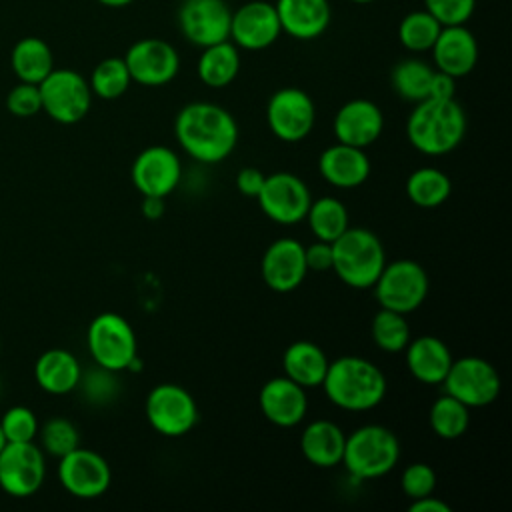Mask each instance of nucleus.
Instances as JSON below:
<instances>
[{
	"mask_svg": "<svg viewBox=\"0 0 512 512\" xmlns=\"http://www.w3.org/2000/svg\"><path fill=\"white\" fill-rule=\"evenodd\" d=\"M454 94H456V78L440 70H434L428 98H454Z\"/></svg>",
	"mask_w": 512,
	"mask_h": 512,
	"instance_id": "obj_46",
	"label": "nucleus"
},
{
	"mask_svg": "<svg viewBox=\"0 0 512 512\" xmlns=\"http://www.w3.org/2000/svg\"><path fill=\"white\" fill-rule=\"evenodd\" d=\"M80 376L82 366L78 358L66 348H50L36 358L34 380L48 394L62 396L76 390Z\"/></svg>",
	"mask_w": 512,
	"mask_h": 512,
	"instance_id": "obj_27",
	"label": "nucleus"
},
{
	"mask_svg": "<svg viewBox=\"0 0 512 512\" xmlns=\"http://www.w3.org/2000/svg\"><path fill=\"white\" fill-rule=\"evenodd\" d=\"M400 486H402V492L410 498V500H416L420 496H426V494H432L436 490V472L430 464L426 462H414V464H408L404 470H402V476H400Z\"/></svg>",
	"mask_w": 512,
	"mask_h": 512,
	"instance_id": "obj_41",
	"label": "nucleus"
},
{
	"mask_svg": "<svg viewBox=\"0 0 512 512\" xmlns=\"http://www.w3.org/2000/svg\"><path fill=\"white\" fill-rule=\"evenodd\" d=\"M10 64L20 82L40 84L54 70V56L42 38L26 36L14 44Z\"/></svg>",
	"mask_w": 512,
	"mask_h": 512,
	"instance_id": "obj_30",
	"label": "nucleus"
},
{
	"mask_svg": "<svg viewBox=\"0 0 512 512\" xmlns=\"http://www.w3.org/2000/svg\"><path fill=\"white\" fill-rule=\"evenodd\" d=\"M142 214L148 220H158L164 214V198H160V196H142Z\"/></svg>",
	"mask_w": 512,
	"mask_h": 512,
	"instance_id": "obj_48",
	"label": "nucleus"
},
{
	"mask_svg": "<svg viewBox=\"0 0 512 512\" xmlns=\"http://www.w3.org/2000/svg\"><path fill=\"white\" fill-rule=\"evenodd\" d=\"M452 194V182L446 172L434 166H422L406 178L408 200L424 210L442 206Z\"/></svg>",
	"mask_w": 512,
	"mask_h": 512,
	"instance_id": "obj_31",
	"label": "nucleus"
},
{
	"mask_svg": "<svg viewBox=\"0 0 512 512\" xmlns=\"http://www.w3.org/2000/svg\"><path fill=\"white\" fill-rule=\"evenodd\" d=\"M6 446V438H4V432H2V428H0V450Z\"/></svg>",
	"mask_w": 512,
	"mask_h": 512,
	"instance_id": "obj_50",
	"label": "nucleus"
},
{
	"mask_svg": "<svg viewBox=\"0 0 512 512\" xmlns=\"http://www.w3.org/2000/svg\"><path fill=\"white\" fill-rule=\"evenodd\" d=\"M400 460L398 436L380 424H366L346 436L342 464L356 480L386 476Z\"/></svg>",
	"mask_w": 512,
	"mask_h": 512,
	"instance_id": "obj_5",
	"label": "nucleus"
},
{
	"mask_svg": "<svg viewBox=\"0 0 512 512\" xmlns=\"http://www.w3.org/2000/svg\"><path fill=\"white\" fill-rule=\"evenodd\" d=\"M96 2L102 6H108V8H124L128 4H132L134 0H96Z\"/></svg>",
	"mask_w": 512,
	"mask_h": 512,
	"instance_id": "obj_49",
	"label": "nucleus"
},
{
	"mask_svg": "<svg viewBox=\"0 0 512 512\" xmlns=\"http://www.w3.org/2000/svg\"><path fill=\"white\" fill-rule=\"evenodd\" d=\"M202 84L208 88H224L232 84L240 72V50L232 40H224L202 48L196 64Z\"/></svg>",
	"mask_w": 512,
	"mask_h": 512,
	"instance_id": "obj_29",
	"label": "nucleus"
},
{
	"mask_svg": "<svg viewBox=\"0 0 512 512\" xmlns=\"http://www.w3.org/2000/svg\"><path fill=\"white\" fill-rule=\"evenodd\" d=\"M304 220L308 222L314 238L324 242H334L350 226L344 202L334 196H322L318 200H312Z\"/></svg>",
	"mask_w": 512,
	"mask_h": 512,
	"instance_id": "obj_32",
	"label": "nucleus"
},
{
	"mask_svg": "<svg viewBox=\"0 0 512 512\" xmlns=\"http://www.w3.org/2000/svg\"><path fill=\"white\" fill-rule=\"evenodd\" d=\"M260 274L272 292L286 294L296 290L308 274L304 244L288 236L274 240L262 254Z\"/></svg>",
	"mask_w": 512,
	"mask_h": 512,
	"instance_id": "obj_19",
	"label": "nucleus"
},
{
	"mask_svg": "<svg viewBox=\"0 0 512 512\" xmlns=\"http://www.w3.org/2000/svg\"><path fill=\"white\" fill-rule=\"evenodd\" d=\"M130 178L142 196L166 198L182 180V162L172 148L152 144L134 158Z\"/></svg>",
	"mask_w": 512,
	"mask_h": 512,
	"instance_id": "obj_17",
	"label": "nucleus"
},
{
	"mask_svg": "<svg viewBox=\"0 0 512 512\" xmlns=\"http://www.w3.org/2000/svg\"><path fill=\"white\" fill-rule=\"evenodd\" d=\"M406 354V368L422 384L436 386L442 384L444 376L450 370L452 364V352L448 344L432 334H422L416 336L404 348Z\"/></svg>",
	"mask_w": 512,
	"mask_h": 512,
	"instance_id": "obj_25",
	"label": "nucleus"
},
{
	"mask_svg": "<svg viewBox=\"0 0 512 512\" xmlns=\"http://www.w3.org/2000/svg\"><path fill=\"white\" fill-rule=\"evenodd\" d=\"M346 434L332 420H312L300 434L302 456L316 468H334L342 464Z\"/></svg>",
	"mask_w": 512,
	"mask_h": 512,
	"instance_id": "obj_26",
	"label": "nucleus"
},
{
	"mask_svg": "<svg viewBox=\"0 0 512 512\" xmlns=\"http://www.w3.org/2000/svg\"><path fill=\"white\" fill-rule=\"evenodd\" d=\"M282 34L274 4L266 0H250L232 12L230 40L242 50L270 48Z\"/></svg>",
	"mask_w": 512,
	"mask_h": 512,
	"instance_id": "obj_18",
	"label": "nucleus"
},
{
	"mask_svg": "<svg viewBox=\"0 0 512 512\" xmlns=\"http://www.w3.org/2000/svg\"><path fill=\"white\" fill-rule=\"evenodd\" d=\"M440 30L442 24L430 12H426L424 8L412 10L398 24V40L408 52L422 54L430 52Z\"/></svg>",
	"mask_w": 512,
	"mask_h": 512,
	"instance_id": "obj_35",
	"label": "nucleus"
},
{
	"mask_svg": "<svg viewBox=\"0 0 512 512\" xmlns=\"http://www.w3.org/2000/svg\"><path fill=\"white\" fill-rule=\"evenodd\" d=\"M428 422L438 438L456 440L464 436L470 426V408L444 392L432 402Z\"/></svg>",
	"mask_w": 512,
	"mask_h": 512,
	"instance_id": "obj_34",
	"label": "nucleus"
},
{
	"mask_svg": "<svg viewBox=\"0 0 512 512\" xmlns=\"http://www.w3.org/2000/svg\"><path fill=\"white\" fill-rule=\"evenodd\" d=\"M230 18L226 0H182L178 8V28L198 48L230 40Z\"/></svg>",
	"mask_w": 512,
	"mask_h": 512,
	"instance_id": "obj_16",
	"label": "nucleus"
},
{
	"mask_svg": "<svg viewBox=\"0 0 512 512\" xmlns=\"http://www.w3.org/2000/svg\"><path fill=\"white\" fill-rule=\"evenodd\" d=\"M320 176L334 188H356L370 176V160L364 148L336 142L322 150L318 158Z\"/></svg>",
	"mask_w": 512,
	"mask_h": 512,
	"instance_id": "obj_23",
	"label": "nucleus"
},
{
	"mask_svg": "<svg viewBox=\"0 0 512 512\" xmlns=\"http://www.w3.org/2000/svg\"><path fill=\"white\" fill-rule=\"evenodd\" d=\"M444 392L460 400L468 408H484L498 400L502 378L494 364L480 356H464L452 360L442 380Z\"/></svg>",
	"mask_w": 512,
	"mask_h": 512,
	"instance_id": "obj_10",
	"label": "nucleus"
},
{
	"mask_svg": "<svg viewBox=\"0 0 512 512\" xmlns=\"http://www.w3.org/2000/svg\"><path fill=\"white\" fill-rule=\"evenodd\" d=\"M0 352H2V338H0Z\"/></svg>",
	"mask_w": 512,
	"mask_h": 512,
	"instance_id": "obj_52",
	"label": "nucleus"
},
{
	"mask_svg": "<svg viewBox=\"0 0 512 512\" xmlns=\"http://www.w3.org/2000/svg\"><path fill=\"white\" fill-rule=\"evenodd\" d=\"M46 478L44 450L32 442H6L0 450V488L12 498H28Z\"/></svg>",
	"mask_w": 512,
	"mask_h": 512,
	"instance_id": "obj_11",
	"label": "nucleus"
},
{
	"mask_svg": "<svg viewBox=\"0 0 512 512\" xmlns=\"http://www.w3.org/2000/svg\"><path fill=\"white\" fill-rule=\"evenodd\" d=\"M320 386L330 404L346 412H366L376 408L388 390L384 372L362 356H340L334 362H328Z\"/></svg>",
	"mask_w": 512,
	"mask_h": 512,
	"instance_id": "obj_3",
	"label": "nucleus"
},
{
	"mask_svg": "<svg viewBox=\"0 0 512 512\" xmlns=\"http://www.w3.org/2000/svg\"><path fill=\"white\" fill-rule=\"evenodd\" d=\"M258 406L262 416L278 428L298 426L308 412L306 388L286 376L270 378L258 392Z\"/></svg>",
	"mask_w": 512,
	"mask_h": 512,
	"instance_id": "obj_20",
	"label": "nucleus"
},
{
	"mask_svg": "<svg viewBox=\"0 0 512 512\" xmlns=\"http://www.w3.org/2000/svg\"><path fill=\"white\" fill-rule=\"evenodd\" d=\"M332 130L338 142L366 150L384 130V114L376 102L368 98H352L338 108Z\"/></svg>",
	"mask_w": 512,
	"mask_h": 512,
	"instance_id": "obj_21",
	"label": "nucleus"
},
{
	"mask_svg": "<svg viewBox=\"0 0 512 512\" xmlns=\"http://www.w3.org/2000/svg\"><path fill=\"white\" fill-rule=\"evenodd\" d=\"M328 362L324 350L310 340H296L282 354L284 376L306 390L322 384Z\"/></svg>",
	"mask_w": 512,
	"mask_h": 512,
	"instance_id": "obj_28",
	"label": "nucleus"
},
{
	"mask_svg": "<svg viewBox=\"0 0 512 512\" xmlns=\"http://www.w3.org/2000/svg\"><path fill=\"white\" fill-rule=\"evenodd\" d=\"M78 388H82L84 396L94 404L110 402L116 398V392H118L116 372H110L102 366H94V370H90L88 374L82 372Z\"/></svg>",
	"mask_w": 512,
	"mask_h": 512,
	"instance_id": "obj_40",
	"label": "nucleus"
},
{
	"mask_svg": "<svg viewBox=\"0 0 512 512\" xmlns=\"http://www.w3.org/2000/svg\"><path fill=\"white\" fill-rule=\"evenodd\" d=\"M466 126V112L456 98H424L406 120V138L420 154L444 156L462 144Z\"/></svg>",
	"mask_w": 512,
	"mask_h": 512,
	"instance_id": "obj_2",
	"label": "nucleus"
},
{
	"mask_svg": "<svg viewBox=\"0 0 512 512\" xmlns=\"http://www.w3.org/2000/svg\"><path fill=\"white\" fill-rule=\"evenodd\" d=\"M384 264V244L368 228L348 226L332 242V270L350 288H372Z\"/></svg>",
	"mask_w": 512,
	"mask_h": 512,
	"instance_id": "obj_4",
	"label": "nucleus"
},
{
	"mask_svg": "<svg viewBox=\"0 0 512 512\" xmlns=\"http://www.w3.org/2000/svg\"><path fill=\"white\" fill-rule=\"evenodd\" d=\"M266 174L254 166H246L242 170H238L236 174V188L240 194L248 196V198H256L258 192L262 190Z\"/></svg>",
	"mask_w": 512,
	"mask_h": 512,
	"instance_id": "obj_45",
	"label": "nucleus"
},
{
	"mask_svg": "<svg viewBox=\"0 0 512 512\" xmlns=\"http://www.w3.org/2000/svg\"><path fill=\"white\" fill-rule=\"evenodd\" d=\"M428 274L410 258L386 262L372 290L380 308L410 314L422 306L428 296Z\"/></svg>",
	"mask_w": 512,
	"mask_h": 512,
	"instance_id": "obj_7",
	"label": "nucleus"
},
{
	"mask_svg": "<svg viewBox=\"0 0 512 512\" xmlns=\"http://www.w3.org/2000/svg\"><path fill=\"white\" fill-rule=\"evenodd\" d=\"M6 108L18 118L36 116L42 110V98L38 84L18 82L6 96Z\"/></svg>",
	"mask_w": 512,
	"mask_h": 512,
	"instance_id": "obj_43",
	"label": "nucleus"
},
{
	"mask_svg": "<svg viewBox=\"0 0 512 512\" xmlns=\"http://www.w3.org/2000/svg\"><path fill=\"white\" fill-rule=\"evenodd\" d=\"M434 70L428 62L420 60V58H406L400 60L392 72H390V84L392 90L408 102H420L424 98H428L430 94V84H432V76Z\"/></svg>",
	"mask_w": 512,
	"mask_h": 512,
	"instance_id": "obj_33",
	"label": "nucleus"
},
{
	"mask_svg": "<svg viewBox=\"0 0 512 512\" xmlns=\"http://www.w3.org/2000/svg\"><path fill=\"white\" fill-rule=\"evenodd\" d=\"M430 52L436 70L452 78H462L474 70L480 48L476 36L464 24H456L442 26Z\"/></svg>",
	"mask_w": 512,
	"mask_h": 512,
	"instance_id": "obj_22",
	"label": "nucleus"
},
{
	"mask_svg": "<svg viewBox=\"0 0 512 512\" xmlns=\"http://www.w3.org/2000/svg\"><path fill=\"white\" fill-rule=\"evenodd\" d=\"M280 28L294 40H314L330 24L332 10L328 0H276Z\"/></svg>",
	"mask_w": 512,
	"mask_h": 512,
	"instance_id": "obj_24",
	"label": "nucleus"
},
{
	"mask_svg": "<svg viewBox=\"0 0 512 512\" xmlns=\"http://www.w3.org/2000/svg\"><path fill=\"white\" fill-rule=\"evenodd\" d=\"M476 8V0H424V10L430 12L442 26L466 24Z\"/></svg>",
	"mask_w": 512,
	"mask_h": 512,
	"instance_id": "obj_42",
	"label": "nucleus"
},
{
	"mask_svg": "<svg viewBox=\"0 0 512 512\" xmlns=\"http://www.w3.org/2000/svg\"><path fill=\"white\" fill-rule=\"evenodd\" d=\"M174 136L196 162L218 164L234 152L238 124L226 108L214 102H190L176 114Z\"/></svg>",
	"mask_w": 512,
	"mask_h": 512,
	"instance_id": "obj_1",
	"label": "nucleus"
},
{
	"mask_svg": "<svg viewBox=\"0 0 512 512\" xmlns=\"http://www.w3.org/2000/svg\"><path fill=\"white\" fill-rule=\"evenodd\" d=\"M86 346L96 366L110 372L128 370L138 356V342L130 322L116 312L94 316L86 330Z\"/></svg>",
	"mask_w": 512,
	"mask_h": 512,
	"instance_id": "obj_6",
	"label": "nucleus"
},
{
	"mask_svg": "<svg viewBox=\"0 0 512 512\" xmlns=\"http://www.w3.org/2000/svg\"><path fill=\"white\" fill-rule=\"evenodd\" d=\"M304 258H306V266L308 272H326L332 270V242H324V240H316L308 246H304Z\"/></svg>",
	"mask_w": 512,
	"mask_h": 512,
	"instance_id": "obj_44",
	"label": "nucleus"
},
{
	"mask_svg": "<svg viewBox=\"0 0 512 512\" xmlns=\"http://www.w3.org/2000/svg\"><path fill=\"white\" fill-rule=\"evenodd\" d=\"M452 508L448 506V502L440 500L432 494H426V496H420L416 500H412L410 504V512H450Z\"/></svg>",
	"mask_w": 512,
	"mask_h": 512,
	"instance_id": "obj_47",
	"label": "nucleus"
},
{
	"mask_svg": "<svg viewBox=\"0 0 512 512\" xmlns=\"http://www.w3.org/2000/svg\"><path fill=\"white\" fill-rule=\"evenodd\" d=\"M370 332L374 344L388 354L404 352L406 344L410 342V324L406 320V314L388 308H380L374 314Z\"/></svg>",
	"mask_w": 512,
	"mask_h": 512,
	"instance_id": "obj_37",
	"label": "nucleus"
},
{
	"mask_svg": "<svg viewBox=\"0 0 512 512\" xmlns=\"http://www.w3.org/2000/svg\"><path fill=\"white\" fill-rule=\"evenodd\" d=\"M58 480L68 494L92 500L110 488L112 470L102 454L78 446L58 458Z\"/></svg>",
	"mask_w": 512,
	"mask_h": 512,
	"instance_id": "obj_15",
	"label": "nucleus"
},
{
	"mask_svg": "<svg viewBox=\"0 0 512 512\" xmlns=\"http://www.w3.org/2000/svg\"><path fill=\"white\" fill-rule=\"evenodd\" d=\"M132 82L148 88L170 84L180 72L178 50L162 38H142L122 56Z\"/></svg>",
	"mask_w": 512,
	"mask_h": 512,
	"instance_id": "obj_14",
	"label": "nucleus"
},
{
	"mask_svg": "<svg viewBox=\"0 0 512 512\" xmlns=\"http://www.w3.org/2000/svg\"><path fill=\"white\" fill-rule=\"evenodd\" d=\"M350 2H354V4H370L374 0H350Z\"/></svg>",
	"mask_w": 512,
	"mask_h": 512,
	"instance_id": "obj_51",
	"label": "nucleus"
},
{
	"mask_svg": "<svg viewBox=\"0 0 512 512\" xmlns=\"http://www.w3.org/2000/svg\"><path fill=\"white\" fill-rule=\"evenodd\" d=\"M88 84H90L92 96H98L102 100H116L122 94H126V90L132 84V78H130L124 58L110 56V58L100 60L94 66V70L88 78Z\"/></svg>",
	"mask_w": 512,
	"mask_h": 512,
	"instance_id": "obj_36",
	"label": "nucleus"
},
{
	"mask_svg": "<svg viewBox=\"0 0 512 512\" xmlns=\"http://www.w3.org/2000/svg\"><path fill=\"white\" fill-rule=\"evenodd\" d=\"M38 436H40V448L44 450V454H50L54 458H62L64 454L80 446L78 428L74 426V422H70L64 416H54L46 420L38 428Z\"/></svg>",
	"mask_w": 512,
	"mask_h": 512,
	"instance_id": "obj_38",
	"label": "nucleus"
},
{
	"mask_svg": "<svg viewBox=\"0 0 512 512\" xmlns=\"http://www.w3.org/2000/svg\"><path fill=\"white\" fill-rule=\"evenodd\" d=\"M260 210L276 224L292 226L304 220L312 202L306 182L292 172L266 174L256 196Z\"/></svg>",
	"mask_w": 512,
	"mask_h": 512,
	"instance_id": "obj_13",
	"label": "nucleus"
},
{
	"mask_svg": "<svg viewBox=\"0 0 512 512\" xmlns=\"http://www.w3.org/2000/svg\"><path fill=\"white\" fill-rule=\"evenodd\" d=\"M144 414L154 432L166 438H180L192 432L198 422V406L194 396L180 384H156L146 400Z\"/></svg>",
	"mask_w": 512,
	"mask_h": 512,
	"instance_id": "obj_8",
	"label": "nucleus"
},
{
	"mask_svg": "<svg viewBox=\"0 0 512 512\" xmlns=\"http://www.w3.org/2000/svg\"><path fill=\"white\" fill-rule=\"evenodd\" d=\"M316 122V106L312 98L296 86L276 90L266 104V124L282 142L304 140Z\"/></svg>",
	"mask_w": 512,
	"mask_h": 512,
	"instance_id": "obj_12",
	"label": "nucleus"
},
{
	"mask_svg": "<svg viewBox=\"0 0 512 512\" xmlns=\"http://www.w3.org/2000/svg\"><path fill=\"white\" fill-rule=\"evenodd\" d=\"M42 112L58 124L80 122L92 106L88 80L70 68H54L40 84Z\"/></svg>",
	"mask_w": 512,
	"mask_h": 512,
	"instance_id": "obj_9",
	"label": "nucleus"
},
{
	"mask_svg": "<svg viewBox=\"0 0 512 512\" xmlns=\"http://www.w3.org/2000/svg\"><path fill=\"white\" fill-rule=\"evenodd\" d=\"M0 428L4 432L6 442H32L38 436L40 422L34 410H30L28 406L16 404L2 414Z\"/></svg>",
	"mask_w": 512,
	"mask_h": 512,
	"instance_id": "obj_39",
	"label": "nucleus"
}]
</instances>
